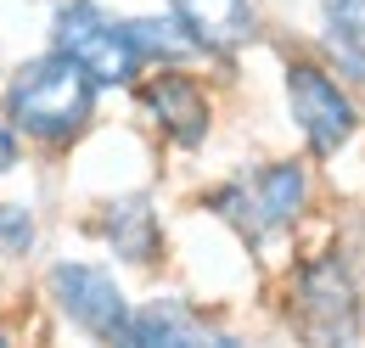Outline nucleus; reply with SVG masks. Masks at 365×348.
Instances as JSON below:
<instances>
[{
    "mask_svg": "<svg viewBox=\"0 0 365 348\" xmlns=\"http://www.w3.org/2000/svg\"><path fill=\"white\" fill-rule=\"evenodd\" d=\"M96 79L62 51L34 56L29 68H17V79L6 90V113L11 124L34 140H73L96 113Z\"/></svg>",
    "mask_w": 365,
    "mask_h": 348,
    "instance_id": "f257e3e1",
    "label": "nucleus"
},
{
    "mask_svg": "<svg viewBox=\"0 0 365 348\" xmlns=\"http://www.w3.org/2000/svg\"><path fill=\"white\" fill-rule=\"evenodd\" d=\"M51 34H56V51L73 56L96 85H130L140 73V56L130 51L124 23H113L96 0H68V6L56 11Z\"/></svg>",
    "mask_w": 365,
    "mask_h": 348,
    "instance_id": "f03ea898",
    "label": "nucleus"
},
{
    "mask_svg": "<svg viewBox=\"0 0 365 348\" xmlns=\"http://www.w3.org/2000/svg\"><path fill=\"white\" fill-rule=\"evenodd\" d=\"M304 191H309V174L304 163H270V169H259L253 180H236L225 185L220 197H214V208L225 219H236V230L253 242V236H270L281 230L287 219H298L304 208Z\"/></svg>",
    "mask_w": 365,
    "mask_h": 348,
    "instance_id": "7ed1b4c3",
    "label": "nucleus"
},
{
    "mask_svg": "<svg viewBox=\"0 0 365 348\" xmlns=\"http://www.w3.org/2000/svg\"><path fill=\"white\" fill-rule=\"evenodd\" d=\"M287 101H292V124L304 130L309 152H320V158H331L337 146H349L354 130H360L354 101H349L343 85H337L326 68H315V62H292V68H287Z\"/></svg>",
    "mask_w": 365,
    "mask_h": 348,
    "instance_id": "20e7f679",
    "label": "nucleus"
},
{
    "mask_svg": "<svg viewBox=\"0 0 365 348\" xmlns=\"http://www.w3.org/2000/svg\"><path fill=\"white\" fill-rule=\"evenodd\" d=\"M51 298L79 332H91L101 343H124L130 304H124V292H118V281L107 270H96V264H56L51 270Z\"/></svg>",
    "mask_w": 365,
    "mask_h": 348,
    "instance_id": "39448f33",
    "label": "nucleus"
},
{
    "mask_svg": "<svg viewBox=\"0 0 365 348\" xmlns=\"http://www.w3.org/2000/svg\"><path fill=\"white\" fill-rule=\"evenodd\" d=\"M298 314H304V326H309L315 337H326V343L354 337L360 298H354V275L343 270V259L304 264V275H298Z\"/></svg>",
    "mask_w": 365,
    "mask_h": 348,
    "instance_id": "423d86ee",
    "label": "nucleus"
},
{
    "mask_svg": "<svg viewBox=\"0 0 365 348\" xmlns=\"http://www.w3.org/2000/svg\"><path fill=\"white\" fill-rule=\"evenodd\" d=\"M140 101H146V113L158 118V130L169 135L175 146H202L208 140V96L191 85L185 73H152L146 85H140Z\"/></svg>",
    "mask_w": 365,
    "mask_h": 348,
    "instance_id": "0eeeda50",
    "label": "nucleus"
},
{
    "mask_svg": "<svg viewBox=\"0 0 365 348\" xmlns=\"http://www.w3.org/2000/svg\"><path fill=\"white\" fill-rule=\"evenodd\" d=\"M175 23L197 40V51H236L253 40L247 0H175Z\"/></svg>",
    "mask_w": 365,
    "mask_h": 348,
    "instance_id": "6e6552de",
    "label": "nucleus"
},
{
    "mask_svg": "<svg viewBox=\"0 0 365 348\" xmlns=\"http://www.w3.org/2000/svg\"><path fill=\"white\" fill-rule=\"evenodd\" d=\"M107 236H113V247H118L124 259L152 264L158 259V214H152V203H146V197L113 203V208H107Z\"/></svg>",
    "mask_w": 365,
    "mask_h": 348,
    "instance_id": "1a4fd4ad",
    "label": "nucleus"
},
{
    "mask_svg": "<svg viewBox=\"0 0 365 348\" xmlns=\"http://www.w3.org/2000/svg\"><path fill=\"white\" fill-rule=\"evenodd\" d=\"M124 343H135V348L175 343V348H185V343H202V332H197V320L180 304H152V309H140V314H130Z\"/></svg>",
    "mask_w": 365,
    "mask_h": 348,
    "instance_id": "9d476101",
    "label": "nucleus"
},
{
    "mask_svg": "<svg viewBox=\"0 0 365 348\" xmlns=\"http://www.w3.org/2000/svg\"><path fill=\"white\" fill-rule=\"evenodd\" d=\"M326 40L365 79V0H326Z\"/></svg>",
    "mask_w": 365,
    "mask_h": 348,
    "instance_id": "9b49d317",
    "label": "nucleus"
},
{
    "mask_svg": "<svg viewBox=\"0 0 365 348\" xmlns=\"http://www.w3.org/2000/svg\"><path fill=\"white\" fill-rule=\"evenodd\" d=\"M124 34H130V51H135L140 62H146V56H158V62H180V56H197V40L185 34L180 23L135 17V23H124Z\"/></svg>",
    "mask_w": 365,
    "mask_h": 348,
    "instance_id": "f8f14e48",
    "label": "nucleus"
},
{
    "mask_svg": "<svg viewBox=\"0 0 365 348\" xmlns=\"http://www.w3.org/2000/svg\"><path fill=\"white\" fill-rule=\"evenodd\" d=\"M29 247H34V214L17 208V203H0V253L23 259Z\"/></svg>",
    "mask_w": 365,
    "mask_h": 348,
    "instance_id": "ddd939ff",
    "label": "nucleus"
},
{
    "mask_svg": "<svg viewBox=\"0 0 365 348\" xmlns=\"http://www.w3.org/2000/svg\"><path fill=\"white\" fill-rule=\"evenodd\" d=\"M11 169H17V135L0 124V174H11Z\"/></svg>",
    "mask_w": 365,
    "mask_h": 348,
    "instance_id": "4468645a",
    "label": "nucleus"
},
{
    "mask_svg": "<svg viewBox=\"0 0 365 348\" xmlns=\"http://www.w3.org/2000/svg\"><path fill=\"white\" fill-rule=\"evenodd\" d=\"M0 348H6V337H0Z\"/></svg>",
    "mask_w": 365,
    "mask_h": 348,
    "instance_id": "2eb2a0df",
    "label": "nucleus"
}]
</instances>
